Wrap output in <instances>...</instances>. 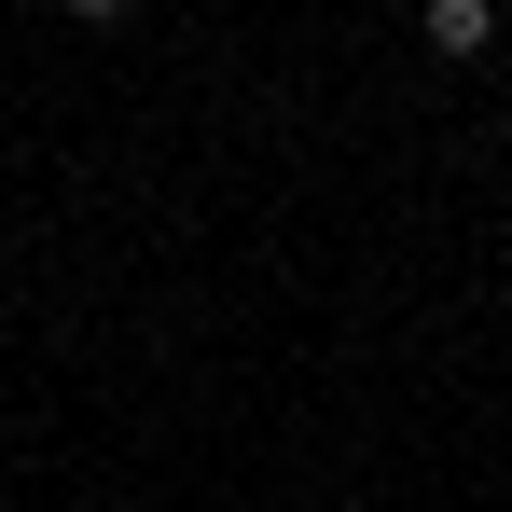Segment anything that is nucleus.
I'll use <instances>...</instances> for the list:
<instances>
[{
    "instance_id": "nucleus-1",
    "label": "nucleus",
    "mask_w": 512,
    "mask_h": 512,
    "mask_svg": "<svg viewBox=\"0 0 512 512\" xmlns=\"http://www.w3.org/2000/svg\"><path fill=\"white\" fill-rule=\"evenodd\" d=\"M429 42H443V56H485L499 14H485V0H429Z\"/></svg>"
}]
</instances>
